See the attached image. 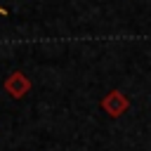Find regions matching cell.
<instances>
[{
    "label": "cell",
    "instance_id": "obj_1",
    "mask_svg": "<svg viewBox=\"0 0 151 151\" xmlns=\"http://www.w3.org/2000/svg\"><path fill=\"white\" fill-rule=\"evenodd\" d=\"M101 109L106 116L111 118H120L127 109H130V99L120 92V90H109L104 97H101Z\"/></svg>",
    "mask_w": 151,
    "mask_h": 151
},
{
    "label": "cell",
    "instance_id": "obj_2",
    "mask_svg": "<svg viewBox=\"0 0 151 151\" xmlns=\"http://www.w3.org/2000/svg\"><path fill=\"white\" fill-rule=\"evenodd\" d=\"M2 87H5V92H7L12 99H21V97H26V94L31 92V78H28L24 71H12V73L5 78Z\"/></svg>",
    "mask_w": 151,
    "mask_h": 151
},
{
    "label": "cell",
    "instance_id": "obj_3",
    "mask_svg": "<svg viewBox=\"0 0 151 151\" xmlns=\"http://www.w3.org/2000/svg\"><path fill=\"white\" fill-rule=\"evenodd\" d=\"M0 14H7V9H2V7H0Z\"/></svg>",
    "mask_w": 151,
    "mask_h": 151
}]
</instances>
